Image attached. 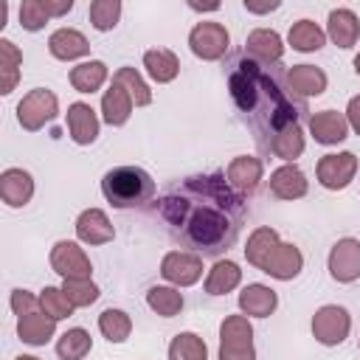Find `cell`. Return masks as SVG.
I'll return each instance as SVG.
<instances>
[{"label":"cell","mask_w":360,"mask_h":360,"mask_svg":"<svg viewBox=\"0 0 360 360\" xmlns=\"http://www.w3.org/2000/svg\"><path fill=\"white\" fill-rule=\"evenodd\" d=\"M354 174H357V155L354 152H329L315 166L318 183L329 191L346 188L354 180Z\"/></svg>","instance_id":"8"},{"label":"cell","mask_w":360,"mask_h":360,"mask_svg":"<svg viewBox=\"0 0 360 360\" xmlns=\"http://www.w3.org/2000/svg\"><path fill=\"white\" fill-rule=\"evenodd\" d=\"M354 73H357V76H360V53H357V56H354Z\"/></svg>","instance_id":"48"},{"label":"cell","mask_w":360,"mask_h":360,"mask_svg":"<svg viewBox=\"0 0 360 360\" xmlns=\"http://www.w3.org/2000/svg\"><path fill=\"white\" fill-rule=\"evenodd\" d=\"M11 312L17 315V318H22V315H28V312H37V307H39V295H34V292H28V290H11Z\"/></svg>","instance_id":"42"},{"label":"cell","mask_w":360,"mask_h":360,"mask_svg":"<svg viewBox=\"0 0 360 360\" xmlns=\"http://www.w3.org/2000/svg\"><path fill=\"white\" fill-rule=\"evenodd\" d=\"M98 332L110 340V343H124L129 335H132V318L124 312V309H104L98 315Z\"/></svg>","instance_id":"36"},{"label":"cell","mask_w":360,"mask_h":360,"mask_svg":"<svg viewBox=\"0 0 360 360\" xmlns=\"http://www.w3.org/2000/svg\"><path fill=\"white\" fill-rule=\"evenodd\" d=\"M98 127H101V121H98V115H96V110L90 104L73 101L68 107V132H70L73 143H79V146L93 143L98 138Z\"/></svg>","instance_id":"17"},{"label":"cell","mask_w":360,"mask_h":360,"mask_svg":"<svg viewBox=\"0 0 360 360\" xmlns=\"http://www.w3.org/2000/svg\"><path fill=\"white\" fill-rule=\"evenodd\" d=\"M352 332V315L346 307L338 304H323L312 315V338L321 346H340Z\"/></svg>","instance_id":"7"},{"label":"cell","mask_w":360,"mask_h":360,"mask_svg":"<svg viewBox=\"0 0 360 360\" xmlns=\"http://www.w3.org/2000/svg\"><path fill=\"white\" fill-rule=\"evenodd\" d=\"M48 17H65L73 8V0H42Z\"/></svg>","instance_id":"44"},{"label":"cell","mask_w":360,"mask_h":360,"mask_svg":"<svg viewBox=\"0 0 360 360\" xmlns=\"http://www.w3.org/2000/svg\"><path fill=\"white\" fill-rule=\"evenodd\" d=\"M132 107H135V101H132V96L127 93V87L112 79V84H110V87L104 90V96H101V118H104V124H110V127H124V124L129 121V115H132Z\"/></svg>","instance_id":"23"},{"label":"cell","mask_w":360,"mask_h":360,"mask_svg":"<svg viewBox=\"0 0 360 360\" xmlns=\"http://www.w3.org/2000/svg\"><path fill=\"white\" fill-rule=\"evenodd\" d=\"M188 48L197 59L202 62H217L228 53L231 48V34L222 22H214V20H202L197 22L191 31H188Z\"/></svg>","instance_id":"6"},{"label":"cell","mask_w":360,"mask_h":360,"mask_svg":"<svg viewBox=\"0 0 360 360\" xmlns=\"http://www.w3.org/2000/svg\"><path fill=\"white\" fill-rule=\"evenodd\" d=\"M62 290L76 309L98 301V284L93 278H62Z\"/></svg>","instance_id":"38"},{"label":"cell","mask_w":360,"mask_h":360,"mask_svg":"<svg viewBox=\"0 0 360 360\" xmlns=\"http://www.w3.org/2000/svg\"><path fill=\"white\" fill-rule=\"evenodd\" d=\"M51 267L62 278H90L93 273V264L84 248H79V242H70V239H59L51 248Z\"/></svg>","instance_id":"11"},{"label":"cell","mask_w":360,"mask_h":360,"mask_svg":"<svg viewBox=\"0 0 360 360\" xmlns=\"http://www.w3.org/2000/svg\"><path fill=\"white\" fill-rule=\"evenodd\" d=\"M276 307H278V295L267 284L256 281V284L242 287V292H239V309L248 318H270L276 312Z\"/></svg>","instance_id":"21"},{"label":"cell","mask_w":360,"mask_h":360,"mask_svg":"<svg viewBox=\"0 0 360 360\" xmlns=\"http://www.w3.org/2000/svg\"><path fill=\"white\" fill-rule=\"evenodd\" d=\"M87 14L96 31H112L121 17V0H93Z\"/></svg>","instance_id":"39"},{"label":"cell","mask_w":360,"mask_h":360,"mask_svg":"<svg viewBox=\"0 0 360 360\" xmlns=\"http://www.w3.org/2000/svg\"><path fill=\"white\" fill-rule=\"evenodd\" d=\"M107 65L101 59H90V62H82L76 68H70V84L76 93H96L101 90V84L107 82Z\"/></svg>","instance_id":"29"},{"label":"cell","mask_w":360,"mask_h":360,"mask_svg":"<svg viewBox=\"0 0 360 360\" xmlns=\"http://www.w3.org/2000/svg\"><path fill=\"white\" fill-rule=\"evenodd\" d=\"M245 56L259 62V65H264V68L281 62L284 42H281L278 31H273V28H253L248 34V39H245Z\"/></svg>","instance_id":"12"},{"label":"cell","mask_w":360,"mask_h":360,"mask_svg":"<svg viewBox=\"0 0 360 360\" xmlns=\"http://www.w3.org/2000/svg\"><path fill=\"white\" fill-rule=\"evenodd\" d=\"M143 68L146 73L158 82V84H166V82H174L177 73H180V59L174 56V51L169 48H149L143 53Z\"/></svg>","instance_id":"27"},{"label":"cell","mask_w":360,"mask_h":360,"mask_svg":"<svg viewBox=\"0 0 360 360\" xmlns=\"http://www.w3.org/2000/svg\"><path fill=\"white\" fill-rule=\"evenodd\" d=\"M22 53L11 39H0V93L8 96L20 82Z\"/></svg>","instance_id":"33"},{"label":"cell","mask_w":360,"mask_h":360,"mask_svg":"<svg viewBox=\"0 0 360 360\" xmlns=\"http://www.w3.org/2000/svg\"><path fill=\"white\" fill-rule=\"evenodd\" d=\"M56 112H59V98L45 87H34L17 104V121L25 132L42 129L45 124H51L56 118Z\"/></svg>","instance_id":"5"},{"label":"cell","mask_w":360,"mask_h":360,"mask_svg":"<svg viewBox=\"0 0 360 360\" xmlns=\"http://www.w3.org/2000/svg\"><path fill=\"white\" fill-rule=\"evenodd\" d=\"M284 82H287V93L301 98V101L312 98V96H321L326 90V84H329L326 73L321 68H315V65H292L287 70Z\"/></svg>","instance_id":"14"},{"label":"cell","mask_w":360,"mask_h":360,"mask_svg":"<svg viewBox=\"0 0 360 360\" xmlns=\"http://www.w3.org/2000/svg\"><path fill=\"white\" fill-rule=\"evenodd\" d=\"M183 292L177 290V287H166V284H155V287H149V292H146V307L155 312V315H160V318H174V315H180V309H183Z\"/></svg>","instance_id":"32"},{"label":"cell","mask_w":360,"mask_h":360,"mask_svg":"<svg viewBox=\"0 0 360 360\" xmlns=\"http://www.w3.org/2000/svg\"><path fill=\"white\" fill-rule=\"evenodd\" d=\"M301 270H304V256H301L298 245H292V242H278L262 264V273H267L270 278H278V281H290Z\"/></svg>","instance_id":"13"},{"label":"cell","mask_w":360,"mask_h":360,"mask_svg":"<svg viewBox=\"0 0 360 360\" xmlns=\"http://www.w3.org/2000/svg\"><path fill=\"white\" fill-rule=\"evenodd\" d=\"M14 360H39V357H34V354H17Z\"/></svg>","instance_id":"47"},{"label":"cell","mask_w":360,"mask_h":360,"mask_svg":"<svg viewBox=\"0 0 360 360\" xmlns=\"http://www.w3.org/2000/svg\"><path fill=\"white\" fill-rule=\"evenodd\" d=\"M188 8H194V11H217V8H219V3H217V0H214V3H194V0H191V3H188Z\"/></svg>","instance_id":"46"},{"label":"cell","mask_w":360,"mask_h":360,"mask_svg":"<svg viewBox=\"0 0 360 360\" xmlns=\"http://www.w3.org/2000/svg\"><path fill=\"white\" fill-rule=\"evenodd\" d=\"M228 90L236 110L248 118V124L256 132V141L264 149L281 129L298 124V118L307 112V104L301 98L281 90L278 79L264 65L248 56H239L231 65Z\"/></svg>","instance_id":"2"},{"label":"cell","mask_w":360,"mask_h":360,"mask_svg":"<svg viewBox=\"0 0 360 360\" xmlns=\"http://www.w3.org/2000/svg\"><path fill=\"white\" fill-rule=\"evenodd\" d=\"M169 360H208V346L197 332H177L169 343Z\"/></svg>","instance_id":"35"},{"label":"cell","mask_w":360,"mask_h":360,"mask_svg":"<svg viewBox=\"0 0 360 360\" xmlns=\"http://www.w3.org/2000/svg\"><path fill=\"white\" fill-rule=\"evenodd\" d=\"M262 174H264V166H262V160L253 158V155H239V158H233V160L228 163V169H225L228 183H231L239 194L256 191V186L262 183Z\"/></svg>","instance_id":"20"},{"label":"cell","mask_w":360,"mask_h":360,"mask_svg":"<svg viewBox=\"0 0 360 360\" xmlns=\"http://www.w3.org/2000/svg\"><path fill=\"white\" fill-rule=\"evenodd\" d=\"M17 335L28 346H45L56 335V321L48 318L45 312H28L17 318Z\"/></svg>","instance_id":"25"},{"label":"cell","mask_w":360,"mask_h":360,"mask_svg":"<svg viewBox=\"0 0 360 360\" xmlns=\"http://www.w3.org/2000/svg\"><path fill=\"white\" fill-rule=\"evenodd\" d=\"M326 37L338 45V48H354L360 39V20L352 8H332L329 20H326Z\"/></svg>","instance_id":"22"},{"label":"cell","mask_w":360,"mask_h":360,"mask_svg":"<svg viewBox=\"0 0 360 360\" xmlns=\"http://www.w3.org/2000/svg\"><path fill=\"white\" fill-rule=\"evenodd\" d=\"M307 174L295 163H284L270 172V191L278 200H298L307 194Z\"/></svg>","instance_id":"24"},{"label":"cell","mask_w":360,"mask_h":360,"mask_svg":"<svg viewBox=\"0 0 360 360\" xmlns=\"http://www.w3.org/2000/svg\"><path fill=\"white\" fill-rule=\"evenodd\" d=\"M357 343H360V340H357Z\"/></svg>","instance_id":"49"},{"label":"cell","mask_w":360,"mask_h":360,"mask_svg":"<svg viewBox=\"0 0 360 360\" xmlns=\"http://www.w3.org/2000/svg\"><path fill=\"white\" fill-rule=\"evenodd\" d=\"M287 42L292 45V51L312 53V51H321L326 45V31L318 22H312V20H298V22L290 25Z\"/></svg>","instance_id":"28"},{"label":"cell","mask_w":360,"mask_h":360,"mask_svg":"<svg viewBox=\"0 0 360 360\" xmlns=\"http://www.w3.org/2000/svg\"><path fill=\"white\" fill-rule=\"evenodd\" d=\"M278 242H281V239H278V231H276V228H270V225L256 228V231L248 236V245H245V259H248V264H253V267L262 270L264 259L273 253V248H276Z\"/></svg>","instance_id":"31"},{"label":"cell","mask_w":360,"mask_h":360,"mask_svg":"<svg viewBox=\"0 0 360 360\" xmlns=\"http://www.w3.org/2000/svg\"><path fill=\"white\" fill-rule=\"evenodd\" d=\"M281 3L278 0H267V3H256V0H245V8L250 14H267V11H276Z\"/></svg>","instance_id":"45"},{"label":"cell","mask_w":360,"mask_h":360,"mask_svg":"<svg viewBox=\"0 0 360 360\" xmlns=\"http://www.w3.org/2000/svg\"><path fill=\"white\" fill-rule=\"evenodd\" d=\"M101 194L112 208H141L155 197V180L141 166H115L101 177Z\"/></svg>","instance_id":"3"},{"label":"cell","mask_w":360,"mask_h":360,"mask_svg":"<svg viewBox=\"0 0 360 360\" xmlns=\"http://www.w3.org/2000/svg\"><path fill=\"white\" fill-rule=\"evenodd\" d=\"M219 360H256L253 326L248 315H228L219 323Z\"/></svg>","instance_id":"4"},{"label":"cell","mask_w":360,"mask_h":360,"mask_svg":"<svg viewBox=\"0 0 360 360\" xmlns=\"http://www.w3.org/2000/svg\"><path fill=\"white\" fill-rule=\"evenodd\" d=\"M48 51L59 62H73V59H82V56L90 53V42L76 28H56L48 37Z\"/></svg>","instance_id":"19"},{"label":"cell","mask_w":360,"mask_h":360,"mask_svg":"<svg viewBox=\"0 0 360 360\" xmlns=\"http://www.w3.org/2000/svg\"><path fill=\"white\" fill-rule=\"evenodd\" d=\"M160 276L172 287H191L202 278V256L188 250H169L160 259Z\"/></svg>","instance_id":"10"},{"label":"cell","mask_w":360,"mask_h":360,"mask_svg":"<svg viewBox=\"0 0 360 360\" xmlns=\"http://www.w3.org/2000/svg\"><path fill=\"white\" fill-rule=\"evenodd\" d=\"M34 197V177L25 172V169H3L0 174V200L8 205V208H22L28 205Z\"/></svg>","instance_id":"16"},{"label":"cell","mask_w":360,"mask_h":360,"mask_svg":"<svg viewBox=\"0 0 360 360\" xmlns=\"http://www.w3.org/2000/svg\"><path fill=\"white\" fill-rule=\"evenodd\" d=\"M158 211L172 239L197 256H219L233 248L248 219L245 194L219 172L183 177L160 197Z\"/></svg>","instance_id":"1"},{"label":"cell","mask_w":360,"mask_h":360,"mask_svg":"<svg viewBox=\"0 0 360 360\" xmlns=\"http://www.w3.org/2000/svg\"><path fill=\"white\" fill-rule=\"evenodd\" d=\"M329 276L338 284H352L360 278V239L354 236H343L332 245L329 259H326Z\"/></svg>","instance_id":"9"},{"label":"cell","mask_w":360,"mask_h":360,"mask_svg":"<svg viewBox=\"0 0 360 360\" xmlns=\"http://www.w3.org/2000/svg\"><path fill=\"white\" fill-rule=\"evenodd\" d=\"M346 121L354 135H360V96H352L346 104Z\"/></svg>","instance_id":"43"},{"label":"cell","mask_w":360,"mask_h":360,"mask_svg":"<svg viewBox=\"0 0 360 360\" xmlns=\"http://www.w3.org/2000/svg\"><path fill=\"white\" fill-rule=\"evenodd\" d=\"M304 146H307V141H304V129H301V124H292V127L281 129V132L267 143V152L276 155V158L284 160V163H292L295 158H301Z\"/></svg>","instance_id":"30"},{"label":"cell","mask_w":360,"mask_h":360,"mask_svg":"<svg viewBox=\"0 0 360 360\" xmlns=\"http://www.w3.org/2000/svg\"><path fill=\"white\" fill-rule=\"evenodd\" d=\"M48 20L51 17H48L42 0H22V6H20V25L25 31H42Z\"/></svg>","instance_id":"41"},{"label":"cell","mask_w":360,"mask_h":360,"mask_svg":"<svg viewBox=\"0 0 360 360\" xmlns=\"http://www.w3.org/2000/svg\"><path fill=\"white\" fill-rule=\"evenodd\" d=\"M39 307H42V312H45L48 318H53V321L70 318L73 309H76V307L68 301V295H65L62 287H45V290L39 292Z\"/></svg>","instance_id":"40"},{"label":"cell","mask_w":360,"mask_h":360,"mask_svg":"<svg viewBox=\"0 0 360 360\" xmlns=\"http://www.w3.org/2000/svg\"><path fill=\"white\" fill-rule=\"evenodd\" d=\"M90 349H93V338H90V332L82 329V326L68 329V332L59 335V340H56V354H59V360H84V357L90 354Z\"/></svg>","instance_id":"34"},{"label":"cell","mask_w":360,"mask_h":360,"mask_svg":"<svg viewBox=\"0 0 360 360\" xmlns=\"http://www.w3.org/2000/svg\"><path fill=\"white\" fill-rule=\"evenodd\" d=\"M239 284H242V270H239V264L231 262V259L214 262V267H211L208 276H205V292H208V295L233 292Z\"/></svg>","instance_id":"26"},{"label":"cell","mask_w":360,"mask_h":360,"mask_svg":"<svg viewBox=\"0 0 360 360\" xmlns=\"http://www.w3.org/2000/svg\"><path fill=\"white\" fill-rule=\"evenodd\" d=\"M76 236L84 245H107V242H112L115 228L110 225V219L101 208H84L76 217Z\"/></svg>","instance_id":"18"},{"label":"cell","mask_w":360,"mask_h":360,"mask_svg":"<svg viewBox=\"0 0 360 360\" xmlns=\"http://www.w3.org/2000/svg\"><path fill=\"white\" fill-rule=\"evenodd\" d=\"M309 132L315 138V143H323V146H335L340 141L349 138V121H346V112H338V110H321L309 118Z\"/></svg>","instance_id":"15"},{"label":"cell","mask_w":360,"mask_h":360,"mask_svg":"<svg viewBox=\"0 0 360 360\" xmlns=\"http://www.w3.org/2000/svg\"><path fill=\"white\" fill-rule=\"evenodd\" d=\"M118 84H124L127 87V93L132 96V101H135V107H146V104H152V90H149V84L141 79V73L135 70V68H129V65H124V68H118L115 70V76H112Z\"/></svg>","instance_id":"37"}]
</instances>
